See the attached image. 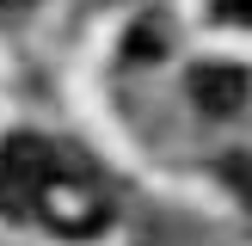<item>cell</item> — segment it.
Here are the masks:
<instances>
[{
    "mask_svg": "<svg viewBox=\"0 0 252 246\" xmlns=\"http://www.w3.org/2000/svg\"><path fill=\"white\" fill-rule=\"evenodd\" d=\"M0 209L31 215L37 228H56L68 240H93L98 228H111V203L37 135H19L0 154Z\"/></svg>",
    "mask_w": 252,
    "mask_h": 246,
    "instance_id": "6da1fadb",
    "label": "cell"
},
{
    "mask_svg": "<svg viewBox=\"0 0 252 246\" xmlns=\"http://www.w3.org/2000/svg\"><path fill=\"white\" fill-rule=\"evenodd\" d=\"M191 98L209 105V111H234V105L246 98V74H240V68H197Z\"/></svg>",
    "mask_w": 252,
    "mask_h": 246,
    "instance_id": "7a4b0ae2",
    "label": "cell"
},
{
    "mask_svg": "<svg viewBox=\"0 0 252 246\" xmlns=\"http://www.w3.org/2000/svg\"><path fill=\"white\" fill-rule=\"evenodd\" d=\"M216 6L228 12V19H246V25H252V0H216Z\"/></svg>",
    "mask_w": 252,
    "mask_h": 246,
    "instance_id": "3957f363",
    "label": "cell"
},
{
    "mask_svg": "<svg viewBox=\"0 0 252 246\" xmlns=\"http://www.w3.org/2000/svg\"><path fill=\"white\" fill-rule=\"evenodd\" d=\"M0 6H25V0H0Z\"/></svg>",
    "mask_w": 252,
    "mask_h": 246,
    "instance_id": "277c9868",
    "label": "cell"
}]
</instances>
